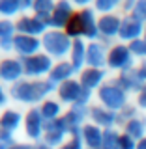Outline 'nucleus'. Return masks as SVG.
<instances>
[{
  "instance_id": "obj_1",
  "label": "nucleus",
  "mask_w": 146,
  "mask_h": 149,
  "mask_svg": "<svg viewBox=\"0 0 146 149\" xmlns=\"http://www.w3.org/2000/svg\"><path fill=\"white\" fill-rule=\"evenodd\" d=\"M120 37L126 45L133 43V41L144 37V22L140 19L133 17L131 13H126V17H122V28H120Z\"/></svg>"
},
{
  "instance_id": "obj_2",
  "label": "nucleus",
  "mask_w": 146,
  "mask_h": 149,
  "mask_svg": "<svg viewBox=\"0 0 146 149\" xmlns=\"http://www.w3.org/2000/svg\"><path fill=\"white\" fill-rule=\"evenodd\" d=\"M111 63L114 65V67H118L120 71H131V69L137 65V60L131 54L129 45L120 43L118 47H114L112 52H111Z\"/></svg>"
},
{
  "instance_id": "obj_3",
  "label": "nucleus",
  "mask_w": 146,
  "mask_h": 149,
  "mask_svg": "<svg viewBox=\"0 0 146 149\" xmlns=\"http://www.w3.org/2000/svg\"><path fill=\"white\" fill-rule=\"evenodd\" d=\"M126 134L137 142L146 138V114H137L135 118L126 121Z\"/></svg>"
},
{
  "instance_id": "obj_4",
  "label": "nucleus",
  "mask_w": 146,
  "mask_h": 149,
  "mask_svg": "<svg viewBox=\"0 0 146 149\" xmlns=\"http://www.w3.org/2000/svg\"><path fill=\"white\" fill-rule=\"evenodd\" d=\"M129 13L133 17L140 19L142 22H146V0H135V2H128Z\"/></svg>"
},
{
  "instance_id": "obj_5",
  "label": "nucleus",
  "mask_w": 146,
  "mask_h": 149,
  "mask_svg": "<svg viewBox=\"0 0 146 149\" xmlns=\"http://www.w3.org/2000/svg\"><path fill=\"white\" fill-rule=\"evenodd\" d=\"M129 49H131V54L135 56V60L140 62V60H146V39L140 37V39L129 43Z\"/></svg>"
},
{
  "instance_id": "obj_6",
  "label": "nucleus",
  "mask_w": 146,
  "mask_h": 149,
  "mask_svg": "<svg viewBox=\"0 0 146 149\" xmlns=\"http://www.w3.org/2000/svg\"><path fill=\"white\" fill-rule=\"evenodd\" d=\"M135 106L140 114H146V84L140 88V91L135 95Z\"/></svg>"
},
{
  "instance_id": "obj_7",
  "label": "nucleus",
  "mask_w": 146,
  "mask_h": 149,
  "mask_svg": "<svg viewBox=\"0 0 146 149\" xmlns=\"http://www.w3.org/2000/svg\"><path fill=\"white\" fill-rule=\"evenodd\" d=\"M133 71H135V74L139 77V80L142 82V84H146V60H140V62H137V65L133 67Z\"/></svg>"
},
{
  "instance_id": "obj_8",
  "label": "nucleus",
  "mask_w": 146,
  "mask_h": 149,
  "mask_svg": "<svg viewBox=\"0 0 146 149\" xmlns=\"http://www.w3.org/2000/svg\"><path fill=\"white\" fill-rule=\"evenodd\" d=\"M137 149H146V138H142V140L137 142Z\"/></svg>"
},
{
  "instance_id": "obj_9",
  "label": "nucleus",
  "mask_w": 146,
  "mask_h": 149,
  "mask_svg": "<svg viewBox=\"0 0 146 149\" xmlns=\"http://www.w3.org/2000/svg\"><path fill=\"white\" fill-rule=\"evenodd\" d=\"M144 39H146V22H144Z\"/></svg>"
},
{
  "instance_id": "obj_10",
  "label": "nucleus",
  "mask_w": 146,
  "mask_h": 149,
  "mask_svg": "<svg viewBox=\"0 0 146 149\" xmlns=\"http://www.w3.org/2000/svg\"><path fill=\"white\" fill-rule=\"evenodd\" d=\"M126 2H135V0H126Z\"/></svg>"
}]
</instances>
